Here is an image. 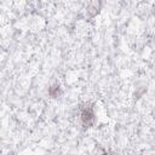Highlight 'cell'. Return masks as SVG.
<instances>
[{"label":"cell","mask_w":155,"mask_h":155,"mask_svg":"<svg viewBox=\"0 0 155 155\" xmlns=\"http://www.w3.org/2000/svg\"><path fill=\"white\" fill-rule=\"evenodd\" d=\"M80 120H81L82 125L86 126V127H91V126L94 125L96 114H94V109H93L92 105L86 104L85 107L81 108V111H80Z\"/></svg>","instance_id":"1"},{"label":"cell","mask_w":155,"mask_h":155,"mask_svg":"<svg viewBox=\"0 0 155 155\" xmlns=\"http://www.w3.org/2000/svg\"><path fill=\"white\" fill-rule=\"evenodd\" d=\"M62 94V87L59 84H53L48 87V96L51 98H58Z\"/></svg>","instance_id":"2"},{"label":"cell","mask_w":155,"mask_h":155,"mask_svg":"<svg viewBox=\"0 0 155 155\" xmlns=\"http://www.w3.org/2000/svg\"><path fill=\"white\" fill-rule=\"evenodd\" d=\"M99 8H101L99 2H98V1H92V2L88 5V7H87V13H88L91 17H93V16H96V15L98 13Z\"/></svg>","instance_id":"3"},{"label":"cell","mask_w":155,"mask_h":155,"mask_svg":"<svg viewBox=\"0 0 155 155\" xmlns=\"http://www.w3.org/2000/svg\"><path fill=\"white\" fill-rule=\"evenodd\" d=\"M151 11H153V15H154V17H155V4H154V6H153V10H151Z\"/></svg>","instance_id":"4"},{"label":"cell","mask_w":155,"mask_h":155,"mask_svg":"<svg viewBox=\"0 0 155 155\" xmlns=\"http://www.w3.org/2000/svg\"><path fill=\"white\" fill-rule=\"evenodd\" d=\"M28 1H31V0H28Z\"/></svg>","instance_id":"5"}]
</instances>
